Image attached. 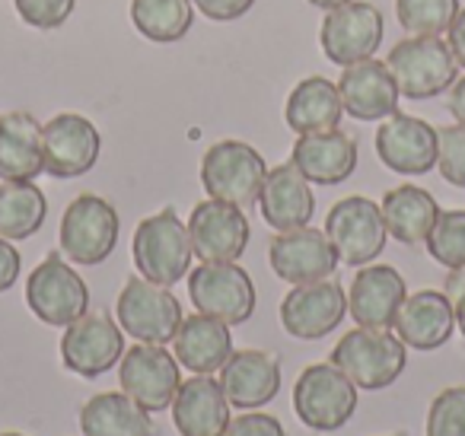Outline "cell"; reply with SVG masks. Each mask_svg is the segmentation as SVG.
<instances>
[{
	"label": "cell",
	"mask_w": 465,
	"mask_h": 436,
	"mask_svg": "<svg viewBox=\"0 0 465 436\" xmlns=\"http://www.w3.org/2000/svg\"><path fill=\"white\" fill-rule=\"evenodd\" d=\"M131 255H134L137 274L160 287H173L188 274L194 258L188 223H182L173 207H163L153 217H143L134 230Z\"/></svg>",
	"instance_id": "obj_1"
},
{
	"label": "cell",
	"mask_w": 465,
	"mask_h": 436,
	"mask_svg": "<svg viewBox=\"0 0 465 436\" xmlns=\"http://www.w3.org/2000/svg\"><path fill=\"white\" fill-rule=\"evenodd\" d=\"M329 363H335L357 389L380 391L392 385L405 372L408 347L401 344L399 334L389 328H363L357 325L348 332L331 351Z\"/></svg>",
	"instance_id": "obj_2"
},
{
	"label": "cell",
	"mask_w": 465,
	"mask_h": 436,
	"mask_svg": "<svg viewBox=\"0 0 465 436\" xmlns=\"http://www.w3.org/2000/svg\"><path fill=\"white\" fill-rule=\"evenodd\" d=\"M265 175V156L246 141H217L201 156V185L207 198L230 201L242 211L259 204Z\"/></svg>",
	"instance_id": "obj_3"
},
{
	"label": "cell",
	"mask_w": 465,
	"mask_h": 436,
	"mask_svg": "<svg viewBox=\"0 0 465 436\" xmlns=\"http://www.w3.org/2000/svg\"><path fill=\"white\" fill-rule=\"evenodd\" d=\"M395 86L408 99H433L443 96L456 84V58L440 35H408L395 42L386 58Z\"/></svg>",
	"instance_id": "obj_4"
},
{
	"label": "cell",
	"mask_w": 465,
	"mask_h": 436,
	"mask_svg": "<svg viewBox=\"0 0 465 436\" xmlns=\"http://www.w3.org/2000/svg\"><path fill=\"white\" fill-rule=\"evenodd\" d=\"M357 385L335 363H312L293 385V411L310 430L335 433L354 417Z\"/></svg>",
	"instance_id": "obj_5"
},
{
	"label": "cell",
	"mask_w": 465,
	"mask_h": 436,
	"mask_svg": "<svg viewBox=\"0 0 465 436\" xmlns=\"http://www.w3.org/2000/svg\"><path fill=\"white\" fill-rule=\"evenodd\" d=\"M118 211L99 194H80L61 217V252L80 268H96L115 252Z\"/></svg>",
	"instance_id": "obj_6"
},
{
	"label": "cell",
	"mask_w": 465,
	"mask_h": 436,
	"mask_svg": "<svg viewBox=\"0 0 465 436\" xmlns=\"http://www.w3.org/2000/svg\"><path fill=\"white\" fill-rule=\"evenodd\" d=\"M188 296L198 312L226 325H242L255 312V283L236 262H201L188 271Z\"/></svg>",
	"instance_id": "obj_7"
},
{
	"label": "cell",
	"mask_w": 465,
	"mask_h": 436,
	"mask_svg": "<svg viewBox=\"0 0 465 436\" xmlns=\"http://www.w3.org/2000/svg\"><path fill=\"white\" fill-rule=\"evenodd\" d=\"M115 315L122 332H128L141 344H169L182 325V302L169 293V287L131 277L115 302Z\"/></svg>",
	"instance_id": "obj_8"
},
{
	"label": "cell",
	"mask_w": 465,
	"mask_h": 436,
	"mask_svg": "<svg viewBox=\"0 0 465 436\" xmlns=\"http://www.w3.org/2000/svg\"><path fill=\"white\" fill-rule=\"evenodd\" d=\"M26 306L33 309V315L45 325L67 328L71 322H77L80 315H86L90 309V287L86 281L58 255L45 258L39 268H33L26 283Z\"/></svg>",
	"instance_id": "obj_9"
},
{
	"label": "cell",
	"mask_w": 465,
	"mask_h": 436,
	"mask_svg": "<svg viewBox=\"0 0 465 436\" xmlns=\"http://www.w3.org/2000/svg\"><path fill=\"white\" fill-rule=\"evenodd\" d=\"M325 236L335 245L338 262L351 268H363L386 249V220L382 207L361 194L341 198L325 217Z\"/></svg>",
	"instance_id": "obj_10"
},
{
	"label": "cell",
	"mask_w": 465,
	"mask_h": 436,
	"mask_svg": "<svg viewBox=\"0 0 465 436\" xmlns=\"http://www.w3.org/2000/svg\"><path fill=\"white\" fill-rule=\"evenodd\" d=\"M382 23L380 7L367 4V0H351L344 7H335L325 14L322 29H319V42L322 52L331 64H357L376 54V48L382 45Z\"/></svg>",
	"instance_id": "obj_11"
},
{
	"label": "cell",
	"mask_w": 465,
	"mask_h": 436,
	"mask_svg": "<svg viewBox=\"0 0 465 436\" xmlns=\"http://www.w3.org/2000/svg\"><path fill=\"white\" fill-rule=\"evenodd\" d=\"M122 391L134 398L147 411L173 408V398L182 385V370L175 353H169L163 344H134L122 353L118 366Z\"/></svg>",
	"instance_id": "obj_12"
},
{
	"label": "cell",
	"mask_w": 465,
	"mask_h": 436,
	"mask_svg": "<svg viewBox=\"0 0 465 436\" xmlns=\"http://www.w3.org/2000/svg\"><path fill=\"white\" fill-rule=\"evenodd\" d=\"M103 154V134L86 115L61 112L42 128V156L45 173L54 179H77L96 166Z\"/></svg>",
	"instance_id": "obj_13"
},
{
	"label": "cell",
	"mask_w": 465,
	"mask_h": 436,
	"mask_svg": "<svg viewBox=\"0 0 465 436\" xmlns=\"http://www.w3.org/2000/svg\"><path fill=\"white\" fill-rule=\"evenodd\" d=\"M124 353L122 325L112 322L109 312H86L64 328L61 360L71 372L84 379H96L109 372Z\"/></svg>",
	"instance_id": "obj_14"
},
{
	"label": "cell",
	"mask_w": 465,
	"mask_h": 436,
	"mask_svg": "<svg viewBox=\"0 0 465 436\" xmlns=\"http://www.w3.org/2000/svg\"><path fill=\"white\" fill-rule=\"evenodd\" d=\"M344 315H348V293L331 277L300 283L281 302V325L291 338L300 341L325 338L341 325Z\"/></svg>",
	"instance_id": "obj_15"
},
{
	"label": "cell",
	"mask_w": 465,
	"mask_h": 436,
	"mask_svg": "<svg viewBox=\"0 0 465 436\" xmlns=\"http://www.w3.org/2000/svg\"><path fill=\"white\" fill-rule=\"evenodd\" d=\"M440 131L418 115L392 112L376 131V156L399 175H424L437 166Z\"/></svg>",
	"instance_id": "obj_16"
},
{
	"label": "cell",
	"mask_w": 465,
	"mask_h": 436,
	"mask_svg": "<svg viewBox=\"0 0 465 436\" xmlns=\"http://www.w3.org/2000/svg\"><path fill=\"white\" fill-rule=\"evenodd\" d=\"M188 236H192V249L201 262H240L252 230H249L242 207L207 198L194 204L192 217H188Z\"/></svg>",
	"instance_id": "obj_17"
},
{
	"label": "cell",
	"mask_w": 465,
	"mask_h": 436,
	"mask_svg": "<svg viewBox=\"0 0 465 436\" xmlns=\"http://www.w3.org/2000/svg\"><path fill=\"white\" fill-rule=\"evenodd\" d=\"M268 262H272L274 274L281 281L293 283H312L325 281L335 274L338 268V252L329 243L325 230H312V226H300V230L278 233L268 249Z\"/></svg>",
	"instance_id": "obj_18"
},
{
	"label": "cell",
	"mask_w": 465,
	"mask_h": 436,
	"mask_svg": "<svg viewBox=\"0 0 465 436\" xmlns=\"http://www.w3.org/2000/svg\"><path fill=\"white\" fill-rule=\"evenodd\" d=\"M338 96L351 118L357 122H382L392 112H399V86L389 74L386 61H357L341 71L338 80Z\"/></svg>",
	"instance_id": "obj_19"
},
{
	"label": "cell",
	"mask_w": 465,
	"mask_h": 436,
	"mask_svg": "<svg viewBox=\"0 0 465 436\" xmlns=\"http://www.w3.org/2000/svg\"><path fill=\"white\" fill-rule=\"evenodd\" d=\"M405 296V277L392 264H363L351 283L348 312L363 328H392Z\"/></svg>",
	"instance_id": "obj_20"
},
{
	"label": "cell",
	"mask_w": 465,
	"mask_h": 436,
	"mask_svg": "<svg viewBox=\"0 0 465 436\" xmlns=\"http://www.w3.org/2000/svg\"><path fill=\"white\" fill-rule=\"evenodd\" d=\"M220 385L232 408H265L281 391V363L268 351H232L220 366Z\"/></svg>",
	"instance_id": "obj_21"
},
{
	"label": "cell",
	"mask_w": 465,
	"mask_h": 436,
	"mask_svg": "<svg viewBox=\"0 0 465 436\" xmlns=\"http://www.w3.org/2000/svg\"><path fill=\"white\" fill-rule=\"evenodd\" d=\"M259 207L272 230H300V226H310L312 213H316V194L310 188V179L293 163H281V166L268 169Z\"/></svg>",
	"instance_id": "obj_22"
},
{
	"label": "cell",
	"mask_w": 465,
	"mask_h": 436,
	"mask_svg": "<svg viewBox=\"0 0 465 436\" xmlns=\"http://www.w3.org/2000/svg\"><path fill=\"white\" fill-rule=\"evenodd\" d=\"M392 328L401 338V344L411 351H437L452 338L456 312H452V302L446 300V293L418 290V293L405 296Z\"/></svg>",
	"instance_id": "obj_23"
},
{
	"label": "cell",
	"mask_w": 465,
	"mask_h": 436,
	"mask_svg": "<svg viewBox=\"0 0 465 436\" xmlns=\"http://www.w3.org/2000/svg\"><path fill=\"white\" fill-rule=\"evenodd\" d=\"M291 163L310 179V185H341L357 169V144L344 131L300 134Z\"/></svg>",
	"instance_id": "obj_24"
},
{
	"label": "cell",
	"mask_w": 465,
	"mask_h": 436,
	"mask_svg": "<svg viewBox=\"0 0 465 436\" xmlns=\"http://www.w3.org/2000/svg\"><path fill=\"white\" fill-rule=\"evenodd\" d=\"M173 423L182 436H220L230 423V401L213 376H192L173 398Z\"/></svg>",
	"instance_id": "obj_25"
},
{
	"label": "cell",
	"mask_w": 465,
	"mask_h": 436,
	"mask_svg": "<svg viewBox=\"0 0 465 436\" xmlns=\"http://www.w3.org/2000/svg\"><path fill=\"white\" fill-rule=\"evenodd\" d=\"M173 351L175 360L185 370H192L194 376H213L232 353L230 325L204 312L185 315L173 338Z\"/></svg>",
	"instance_id": "obj_26"
},
{
	"label": "cell",
	"mask_w": 465,
	"mask_h": 436,
	"mask_svg": "<svg viewBox=\"0 0 465 436\" xmlns=\"http://www.w3.org/2000/svg\"><path fill=\"white\" fill-rule=\"evenodd\" d=\"M42 173V124L29 112L0 115V182H35Z\"/></svg>",
	"instance_id": "obj_27"
},
{
	"label": "cell",
	"mask_w": 465,
	"mask_h": 436,
	"mask_svg": "<svg viewBox=\"0 0 465 436\" xmlns=\"http://www.w3.org/2000/svg\"><path fill=\"white\" fill-rule=\"evenodd\" d=\"M380 207H382V220H386V233L401 245L427 243L433 223L440 217L437 198L418 185L392 188V192H386Z\"/></svg>",
	"instance_id": "obj_28"
},
{
	"label": "cell",
	"mask_w": 465,
	"mask_h": 436,
	"mask_svg": "<svg viewBox=\"0 0 465 436\" xmlns=\"http://www.w3.org/2000/svg\"><path fill=\"white\" fill-rule=\"evenodd\" d=\"M84 436H153L150 411L124 391H99L80 408Z\"/></svg>",
	"instance_id": "obj_29"
},
{
	"label": "cell",
	"mask_w": 465,
	"mask_h": 436,
	"mask_svg": "<svg viewBox=\"0 0 465 436\" xmlns=\"http://www.w3.org/2000/svg\"><path fill=\"white\" fill-rule=\"evenodd\" d=\"M344 115L338 86L325 77H306L293 86L287 99L284 122L297 134H319V131H335Z\"/></svg>",
	"instance_id": "obj_30"
},
{
	"label": "cell",
	"mask_w": 465,
	"mask_h": 436,
	"mask_svg": "<svg viewBox=\"0 0 465 436\" xmlns=\"http://www.w3.org/2000/svg\"><path fill=\"white\" fill-rule=\"evenodd\" d=\"M48 201L35 182H0V236L16 243L42 230Z\"/></svg>",
	"instance_id": "obj_31"
},
{
	"label": "cell",
	"mask_w": 465,
	"mask_h": 436,
	"mask_svg": "<svg viewBox=\"0 0 465 436\" xmlns=\"http://www.w3.org/2000/svg\"><path fill=\"white\" fill-rule=\"evenodd\" d=\"M131 23L143 39L173 45L192 29V0H131Z\"/></svg>",
	"instance_id": "obj_32"
},
{
	"label": "cell",
	"mask_w": 465,
	"mask_h": 436,
	"mask_svg": "<svg viewBox=\"0 0 465 436\" xmlns=\"http://www.w3.org/2000/svg\"><path fill=\"white\" fill-rule=\"evenodd\" d=\"M459 14V0H395V16L408 35L450 33Z\"/></svg>",
	"instance_id": "obj_33"
},
{
	"label": "cell",
	"mask_w": 465,
	"mask_h": 436,
	"mask_svg": "<svg viewBox=\"0 0 465 436\" xmlns=\"http://www.w3.org/2000/svg\"><path fill=\"white\" fill-rule=\"evenodd\" d=\"M427 252L443 268L465 264V211H440L430 236H427Z\"/></svg>",
	"instance_id": "obj_34"
},
{
	"label": "cell",
	"mask_w": 465,
	"mask_h": 436,
	"mask_svg": "<svg viewBox=\"0 0 465 436\" xmlns=\"http://www.w3.org/2000/svg\"><path fill=\"white\" fill-rule=\"evenodd\" d=\"M427 436H465V385L443 389L427 411Z\"/></svg>",
	"instance_id": "obj_35"
},
{
	"label": "cell",
	"mask_w": 465,
	"mask_h": 436,
	"mask_svg": "<svg viewBox=\"0 0 465 436\" xmlns=\"http://www.w3.org/2000/svg\"><path fill=\"white\" fill-rule=\"evenodd\" d=\"M437 169L450 185L465 188V124H446L440 128Z\"/></svg>",
	"instance_id": "obj_36"
},
{
	"label": "cell",
	"mask_w": 465,
	"mask_h": 436,
	"mask_svg": "<svg viewBox=\"0 0 465 436\" xmlns=\"http://www.w3.org/2000/svg\"><path fill=\"white\" fill-rule=\"evenodd\" d=\"M16 14L33 29H58L71 20L77 0H14Z\"/></svg>",
	"instance_id": "obj_37"
},
{
	"label": "cell",
	"mask_w": 465,
	"mask_h": 436,
	"mask_svg": "<svg viewBox=\"0 0 465 436\" xmlns=\"http://www.w3.org/2000/svg\"><path fill=\"white\" fill-rule=\"evenodd\" d=\"M220 436H287V433L278 417L262 414V411H249V414L232 417Z\"/></svg>",
	"instance_id": "obj_38"
},
{
	"label": "cell",
	"mask_w": 465,
	"mask_h": 436,
	"mask_svg": "<svg viewBox=\"0 0 465 436\" xmlns=\"http://www.w3.org/2000/svg\"><path fill=\"white\" fill-rule=\"evenodd\" d=\"M194 7L213 23H232L242 20L255 7V0H192Z\"/></svg>",
	"instance_id": "obj_39"
},
{
	"label": "cell",
	"mask_w": 465,
	"mask_h": 436,
	"mask_svg": "<svg viewBox=\"0 0 465 436\" xmlns=\"http://www.w3.org/2000/svg\"><path fill=\"white\" fill-rule=\"evenodd\" d=\"M20 268H23L20 252L14 249V243H10V239L0 236V293L14 287L16 277H20Z\"/></svg>",
	"instance_id": "obj_40"
},
{
	"label": "cell",
	"mask_w": 465,
	"mask_h": 436,
	"mask_svg": "<svg viewBox=\"0 0 465 436\" xmlns=\"http://www.w3.org/2000/svg\"><path fill=\"white\" fill-rule=\"evenodd\" d=\"M443 293L446 300L452 302V312H456V322H465V264L459 268H450L443 283Z\"/></svg>",
	"instance_id": "obj_41"
},
{
	"label": "cell",
	"mask_w": 465,
	"mask_h": 436,
	"mask_svg": "<svg viewBox=\"0 0 465 436\" xmlns=\"http://www.w3.org/2000/svg\"><path fill=\"white\" fill-rule=\"evenodd\" d=\"M446 45H450L452 58H456V64L465 71V10H459L456 20H452L450 33H446Z\"/></svg>",
	"instance_id": "obj_42"
},
{
	"label": "cell",
	"mask_w": 465,
	"mask_h": 436,
	"mask_svg": "<svg viewBox=\"0 0 465 436\" xmlns=\"http://www.w3.org/2000/svg\"><path fill=\"white\" fill-rule=\"evenodd\" d=\"M446 109L456 118L459 124H465V77H459L456 84L450 86V96H446Z\"/></svg>",
	"instance_id": "obj_43"
},
{
	"label": "cell",
	"mask_w": 465,
	"mask_h": 436,
	"mask_svg": "<svg viewBox=\"0 0 465 436\" xmlns=\"http://www.w3.org/2000/svg\"><path fill=\"white\" fill-rule=\"evenodd\" d=\"M312 7H319V10H325V14H329V10H335V7H344V4H351V0H310Z\"/></svg>",
	"instance_id": "obj_44"
},
{
	"label": "cell",
	"mask_w": 465,
	"mask_h": 436,
	"mask_svg": "<svg viewBox=\"0 0 465 436\" xmlns=\"http://www.w3.org/2000/svg\"><path fill=\"white\" fill-rule=\"evenodd\" d=\"M456 325H459V328H462V338H465V322H456Z\"/></svg>",
	"instance_id": "obj_45"
},
{
	"label": "cell",
	"mask_w": 465,
	"mask_h": 436,
	"mask_svg": "<svg viewBox=\"0 0 465 436\" xmlns=\"http://www.w3.org/2000/svg\"><path fill=\"white\" fill-rule=\"evenodd\" d=\"M0 436H23V433H0Z\"/></svg>",
	"instance_id": "obj_46"
},
{
	"label": "cell",
	"mask_w": 465,
	"mask_h": 436,
	"mask_svg": "<svg viewBox=\"0 0 465 436\" xmlns=\"http://www.w3.org/2000/svg\"><path fill=\"white\" fill-rule=\"evenodd\" d=\"M392 436H405V433H392Z\"/></svg>",
	"instance_id": "obj_47"
}]
</instances>
